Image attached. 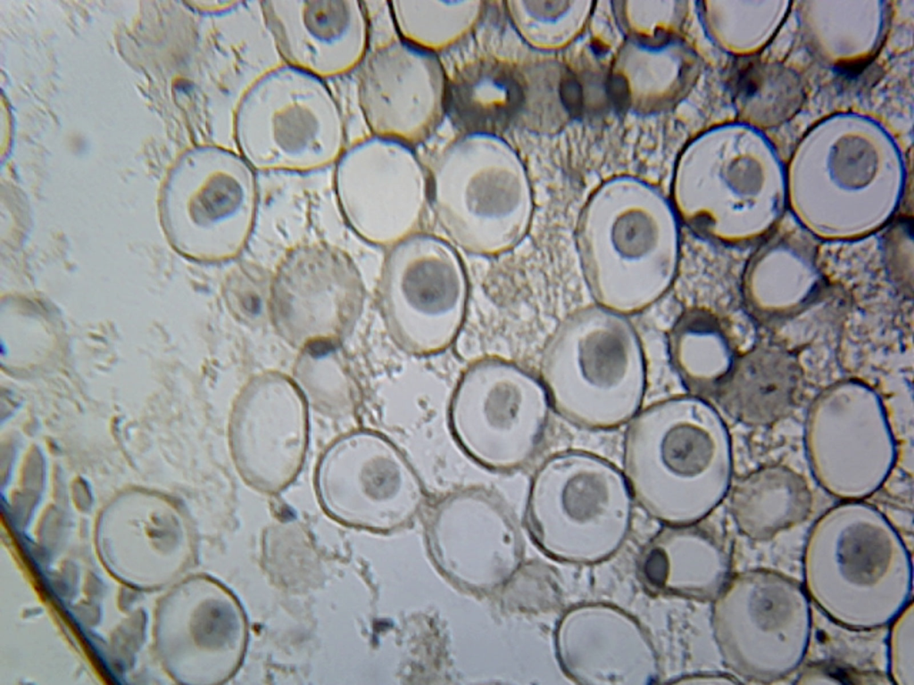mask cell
Instances as JSON below:
<instances>
[{"instance_id":"obj_5","label":"cell","mask_w":914,"mask_h":685,"mask_svg":"<svg viewBox=\"0 0 914 685\" xmlns=\"http://www.w3.org/2000/svg\"><path fill=\"white\" fill-rule=\"evenodd\" d=\"M361 286L350 257L321 242L295 246L271 274L269 317L278 329L305 349L333 343L353 323Z\"/></svg>"},{"instance_id":"obj_15","label":"cell","mask_w":914,"mask_h":685,"mask_svg":"<svg viewBox=\"0 0 914 685\" xmlns=\"http://www.w3.org/2000/svg\"><path fill=\"white\" fill-rule=\"evenodd\" d=\"M271 274L253 264L245 263L233 268L222 285L225 305L245 320L269 316Z\"/></svg>"},{"instance_id":"obj_14","label":"cell","mask_w":914,"mask_h":685,"mask_svg":"<svg viewBox=\"0 0 914 685\" xmlns=\"http://www.w3.org/2000/svg\"><path fill=\"white\" fill-rule=\"evenodd\" d=\"M710 317L687 309L676 320L668 335L670 364L690 395L710 399L727 373L715 359L714 339L719 335Z\"/></svg>"},{"instance_id":"obj_16","label":"cell","mask_w":914,"mask_h":685,"mask_svg":"<svg viewBox=\"0 0 914 685\" xmlns=\"http://www.w3.org/2000/svg\"><path fill=\"white\" fill-rule=\"evenodd\" d=\"M560 95L565 107L571 114H580L583 109L582 89L573 77L565 78L560 87Z\"/></svg>"},{"instance_id":"obj_12","label":"cell","mask_w":914,"mask_h":685,"mask_svg":"<svg viewBox=\"0 0 914 685\" xmlns=\"http://www.w3.org/2000/svg\"><path fill=\"white\" fill-rule=\"evenodd\" d=\"M731 86L746 120L761 127L787 121L805 100L803 86L792 70L755 57H746L736 64Z\"/></svg>"},{"instance_id":"obj_2","label":"cell","mask_w":914,"mask_h":685,"mask_svg":"<svg viewBox=\"0 0 914 685\" xmlns=\"http://www.w3.org/2000/svg\"><path fill=\"white\" fill-rule=\"evenodd\" d=\"M231 131L237 153L259 171H316L335 164L345 151L344 118L330 88L286 63L245 87Z\"/></svg>"},{"instance_id":"obj_3","label":"cell","mask_w":914,"mask_h":685,"mask_svg":"<svg viewBox=\"0 0 914 685\" xmlns=\"http://www.w3.org/2000/svg\"><path fill=\"white\" fill-rule=\"evenodd\" d=\"M677 228L670 215L641 208L588 210L579 221L577 243L599 305L625 316L656 301L676 271Z\"/></svg>"},{"instance_id":"obj_1","label":"cell","mask_w":914,"mask_h":685,"mask_svg":"<svg viewBox=\"0 0 914 685\" xmlns=\"http://www.w3.org/2000/svg\"><path fill=\"white\" fill-rule=\"evenodd\" d=\"M541 383L551 408L582 429L611 430L641 409L646 384L639 337L602 306L574 312L554 335Z\"/></svg>"},{"instance_id":"obj_6","label":"cell","mask_w":914,"mask_h":685,"mask_svg":"<svg viewBox=\"0 0 914 685\" xmlns=\"http://www.w3.org/2000/svg\"><path fill=\"white\" fill-rule=\"evenodd\" d=\"M704 400L668 398L627 423L625 472L640 493L654 485H692L725 463L719 425Z\"/></svg>"},{"instance_id":"obj_4","label":"cell","mask_w":914,"mask_h":685,"mask_svg":"<svg viewBox=\"0 0 914 685\" xmlns=\"http://www.w3.org/2000/svg\"><path fill=\"white\" fill-rule=\"evenodd\" d=\"M182 171V248L206 262L235 259L254 227L259 202L255 170L237 151L209 145L190 154Z\"/></svg>"},{"instance_id":"obj_13","label":"cell","mask_w":914,"mask_h":685,"mask_svg":"<svg viewBox=\"0 0 914 685\" xmlns=\"http://www.w3.org/2000/svg\"><path fill=\"white\" fill-rule=\"evenodd\" d=\"M404 67L405 63L403 70L399 72L392 45L375 52L362 69L359 83L360 105L370 129L379 137L388 136L396 107H407L409 114H413L417 121H420L417 114L421 113L424 118L425 113L432 116L426 111V106L431 105L426 103V93H420L425 91V87L414 86L419 82L413 79L418 73L407 72Z\"/></svg>"},{"instance_id":"obj_8","label":"cell","mask_w":914,"mask_h":685,"mask_svg":"<svg viewBox=\"0 0 914 685\" xmlns=\"http://www.w3.org/2000/svg\"><path fill=\"white\" fill-rule=\"evenodd\" d=\"M453 400L456 435L472 428L459 439L479 427L463 446L486 427L487 434L493 429L491 434L509 435L524 463L528 458L518 443L530 458L544 436L551 408L541 381L521 374L511 378H463Z\"/></svg>"},{"instance_id":"obj_9","label":"cell","mask_w":914,"mask_h":685,"mask_svg":"<svg viewBox=\"0 0 914 685\" xmlns=\"http://www.w3.org/2000/svg\"><path fill=\"white\" fill-rule=\"evenodd\" d=\"M188 614L194 678L204 684L227 682L238 672L248 643L238 598L222 582L204 578L194 584Z\"/></svg>"},{"instance_id":"obj_11","label":"cell","mask_w":914,"mask_h":685,"mask_svg":"<svg viewBox=\"0 0 914 685\" xmlns=\"http://www.w3.org/2000/svg\"><path fill=\"white\" fill-rule=\"evenodd\" d=\"M523 100L519 67L483 60L460 70L445 90L453 121L469 132L494 133L517 121Z\"/></svg>"},{"instance_id":"obj_10","label":"cell","mask_w":914,"mask_h":685,"mask_svg":"<svg viewBox=\"0 0 914 685\" xmlns=\"http://www.w3.org/2000/svg\"><path fill=\"white\" fill-rule=\"evenodd\" d=\"M801 381L786 355L758 351L732 363L710 399L744 425L768 426L791 413Z\"/></svg>"},{"instance_id":"obj_7","label":"cell","mask_w":914,"mask_h":685,"mask_svg":"<svg viewBox=\"0 0 914 685\" xmlns=\"http://www.w3.org/2000/svg\"><path fill=\"white\" fill-rule=\"evenodd\" d=\"M260 6L284 63L324 80L347 74L363 60L369 36L361 3L272 0Z\"/></svg>"}]
</instances>
